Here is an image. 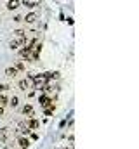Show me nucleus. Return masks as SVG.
Here are the masks:
<instances>
[{
	"label": "nucleus",
	"mask_w": 139,
	"mask_h": 149,
	"mask_svg": "<svg viewBox=\"0 0 139 149\" xmlns=\"http://www.w3.org/2000/svg\"><path fill=\"white\" fill-rule=\"evenodd\" d=\"M25 43H26V37H14L9 42V47H11L12 50H19Z\"/></svg>",
	"instance_id": "1"
},
{
	"label": "nucleus",
	"mask_w": 139,
	"mask_h": 149,
	"mask_svg": "<svg viewBox=\"0 0 139 149\" xmlns=\"http://www.w3.org/2000/svg\"><path fill=\"white\" fill-rule=\"evenodd\" d=\"M38 102H40V106L45 109V108H49V106H51L52 99H51V97H47V95H40V97H38Z\"/></svg>",
	"instance_id": "2"
},
{
	"label": "nucleus",
	"mask_w": 139,
	"mask_h": 149,
	"mask_svg": "<svg viewBox=\"0 0 139 149\" xmlns=\"http://www.w3.org/2000/svg\"><path fill=\"white\" fill-rule=\"evenodd\" d=\"M23 21H25L26 24H32V23H35V21H37V12H33V10H32V12H28V14L23 17Z\"/></svg>",
	"instance_id": "3"
},
{
	"label": "nucleus",
	"mask_w": 139,
	"mask_h": 149,
	"mask_svg": "<svg viewBox=\"0 0 139 149\" xmlns=\"http://www.w3.org/2000/svg\"><path fill=\"white\" fill-rule=\"evenodd\" d=\"M5 7H7L9 10H16L18 7H21V2H19V0H7Z\"/></svg>",
	"instance_id": "4"
},
{
	"label": "nucleus",
	"mask_w": 139,
	"mask_h": 149,
	"mask_svg": "<svg viewBox=\"0 0 139 149\" xmlns=\"http://www.w3.org/2000/svg\"><path fill=\"white\" fill-rule=\"evenodd\" d=\"M26 127H28L30 130H37V128L40 127V121H38V120H35V118H28V121H26Z\"/></svg>",
	"instance_id": "5"
},
{
	"label": "nucleus",
	"mask_w": 139,
	"mask_h": 149,
	"mask_svg": "<svg viewBox=\"0 0 139 149\" xmlns=\"http://www.w3.org/2000/svg\"><path fill=\"white\" fill-rule=\"evenodd\" d=\"M18 144L21 149H28L30 148V137H19L18 139Z\"/></svg>",
	"instance_id": "6"
},
{
	"label": "nucleus",
	"mask_w": 139,
	"mask_h": 149,
	"mask_svg": "<svg viewBox=\"0 0 139 149\" xmlns=\"http://www.w3.org/2000/svg\"><path fill=\"white\" fill-rule=\"evenodd\" d=\"M23 114H26L28 118H32L35 114V108L32 104H25V106H23Z\"/></svg>",
	"instance_id": "7"
},
{
	"label": "nucleus",
	"mask_w": 139,
	"mask_h": 149,
	"mask_svg": "<svg viewBox=\"0 0 139 149\" xmlns=\"http://www.w3.org/2000/svg\"><path fill=\"white\" fill-rule=\"evenodd\" d=\"M32 76H33V74H30V78L19 81V88H21V90H28V88H30V85H32Z\"/></svg>",
	"instance_id": "8"
},
{
	"label": "nucleus",
	"mask_w": 139,
	"mask_h": 149,
	"mask_svg": "<svg viewBox=\"0 0 139 149\" xmlns=\"http://www.w3.org/2000/svg\"><path fill=\"white\" fill-rule=\"evenodd\" d=\"M5 74H7V76H11V78H16V76L19 74V71H18L14 66H11V68H5Z\"/></svg>",
	"instance_id": "9"
},
{
	"label": "nucleus",
	"mask_w": 139,
	"mask_h": 149,
	"mask_svg": "<svg viewBox=\"0 0 139 149\" xmlns=\"http://www.w3.org/2000/svg\"><path fill=\"white\" fill-rule=\"evenodd\" d=\"M30 132H32V130L26 127V123H21V125H19V134H21V135L28 137V135H30Z\"/></svg>",
	"instance_id": "10"
},
{
	"label": "nucleus",
	"mask_w": 139,
	"mask_h": 149,
	"mask_svg": "<svg viewBox=\"0 0 139 149\" xmlns=\"http://www.w3.org/2000/svg\"><path fill=\"white\" fill-rule=\"evenodd\" d=\"M9 104H11L12 108H18V106H19V97H16V95H14V97L9 101Z\"/></svg>",
	"instance_id": "11"
},
{
	"label": "nucleus",
	"mask_w": 139,
	"mask_h": 149,
	"mask_svg": "<svg viewBox=\"0 0 139 149\" xmlns=\"http://www.w3.org/2000/svg\"><path fill=\"white\" fill-rule=\"evenodd\" d=\"M7 104H9V99H7L4 94H0V106L4 108V106H7Z\"/></svg>",
	"instance_id": "12"
},
{
	"label": "nucleus",
	"mask_w": 139,
	"mask_h": 149,
	"mask_svg": "<svg viewBox=\"0 0 139 149\" xmlns=\"http://www.w3.org/2000/svg\"><path fill=\"white\" fill-rule=\"evenodd\" d=\"M18 71H25V64H23V61H16V66H14Z\"/></svg>",
	"instance_id": "13"
},
{
	"label": "nucleus",
	"mask_w": 139,
	"mask_h": 149,
	"mask_svg": "<svg viewBox=\"0 0 139 149\" xmlns=\"http://www.w3.org/2000/svg\"><path fill=\"white\" fill-rule=\"evenodd\" d=\"M11 87L9 85H5V83H0V94H4V92H7Z\"/></svg>",
	"instance_id": "14"
},
{
	"label": "nucleus",
	"mask_w": 139,
	"mask_h": 149,
	"mask_svg": "<svg viewBox=\"0 0 139 149\" xmlns=\"http://www.w3.org/2000/svg\"><path fill=\"white\" fill-rule=\"evenodd\" d=\"M28 137H32V139H38V134H33V132H30V135H28Z\"/></svg>",
	"instance_id": "15"
},
{
	"label": "nucleus",
	"mask_w": 139,
	"mask_h": 149,
	"mask_svg": "<svg viewBox=\"0 0 139 149\" xmlns=\"http://www.w3.org/2000/svg\"><path fill=\"white\" fill-rule=\"evenodd\" d=\"M14 21H16V23H19V21H23V17H21V16H16V17H14Z\"/></svg>",
	"instance_id": "16"
},
{
	"label": "nucleus",
	"mask_w": 139,
	"mask_h": 149,
	"mask_svg": "<svg viewBox=\"0 0 139 149\" xmlns=\"http://www.w3.org/2000/svg\"><path fill=\"white\" fill-rule=\"evenodd\" d=\"M2 116H4V108L0 106V118H2Z\"/></svg>",
	"instance_id": "17"
}]
</instances>
